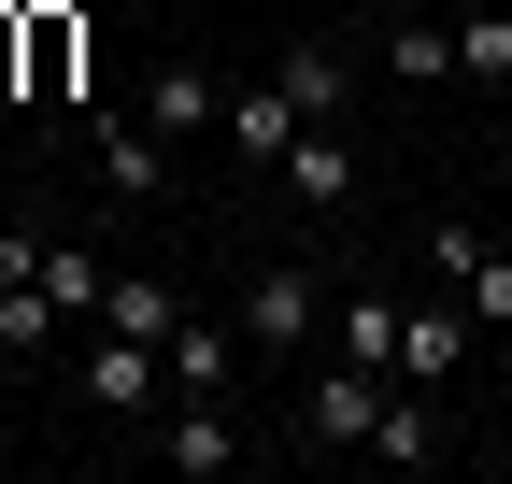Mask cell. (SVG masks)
<instances>
[{"label":"cell","instance_id":"1","mask_svg":"<svg viewBox=\"0 0 512 484\" xmlns=\"http://www.w3.org/2000/svg\"><path fill=\"white\" fill-rule=\"evenodd\" d=\"M427 257L470 285V328H512V257H498V242H484L470 214H441V228H427Z\"/></svg>","mask_w":512,"mask_h":484},{"label":"cell","instance_id":"2","mask_svg":"<svg viewBox=\"0 0 512 484\" xmlns=\"http://www.w3.org/2000/svg\"><path fill=\"white\" fill-rule=\"evenodd\" d=\"M86 86V15L72 0H29V72H15V100H72Z\"/></svg>","mask_w":512,"mask_h":484},{"label":"cell","instance_id":"3","mask_svg":"<svg viewBox=\"0 0 512 484\" xmlns=\"http://www.w3.org/2000/svg\"><path fill=\"white\" fill-rule=\"evenodd\" d=\"M299 428H313V442H370V428H384V371H370V356H342V371H313Z\"/></svg>","mask_w":512,"mask_h":484},{"label":"cell","instance_id":"4","mask_svg":"<svg viewBox=\"0 0 512 484\" xmlns=\"http://www.w3.org/2000/svg\"><path fill=\"white\" fill-rule=\"evenodd\" d=\"M285 186H299V214H342V200H356V143L328 129V114H313V129L285 143Z\"/></svg>","mask_w":512,"mask_h":484},{"label":"cell","instance_id":"5","mask_svg":"<svg viewBox=\"0 0 512 484\" xmlns=\"http://www.w3.org/2000/svg\"><path fill=\"white\" fill-rule=\"evenodd\" d=\"M86 143H100V171H114V200H171V143H157V129H128V114H86Z\"/></svg>","mask_w":512,"mask_h":484},{"label":"cell","instance_id":"6","mask_svg":"<svg viewBox=\"0 0 512 484\" xmlns=\"http://www.w3.org/2000/svg\"><path fill=\"white\" fill-rule=\"evenodd\" d=\"M157 371H171V356H157V342H128V328H100V342H86V399H100V413H143V399H157Z\"/></svg>","mask_w":512,"mask_h":484},{"label":"cell","instance_id":"7","mask_svg":"<svg viewBox=\"0 0 512 484\" xmlns=\"http://www.w3.org/2000/svg\"><path fill=\"white\" fill-rule=\"evenodd\" d=\"M299 129H313V114H299L285 86H242V100H228V143H242V157H271V171H285V143H299Z\"/></svg>","mask_w":512,"mask_h":484},{"label":"cell","instance_id":"8","mask_svg":"<svg viewBox=\"0 0 512 484\" xmlns=\"http://www.w3.org/2000/svg\"><path fill=\"white\" fill-rule=\"evenodd\" d=\"M100 328H128V342H171V328H185V299H171L157 271H114V285H100Z\"/></svg>","mask_w":512,"mask_h":484},{"label":"cell","instance_id":"9","mask_svg":"<svg viewBox=\"0 0 512 484\" xmlns=\"http://www.w3.org/2000/svg\"><path fill=\"white\" fill-rule=\"evenodd\" d=\"M313 328V271H256L242 285V342H299Z\"/></svg>","mask_w":512,"mask_h":484},{"label":"cell","instance_id":"10","mask_svg":"<svg viewBox=\"0 0 512 484\" xmlns=\"http://www.w3.org/2000/svg\"><path fill=\"white\" fill-rule=\"evenodd\" d=\"M456 356H470V314H441V299H427V314H399V385H441Z\"/></svg>","mask_w":512,"mask_h":484},{"label":"cell","instance_id":"11","mask_svg":"<svg viewBox=\"0 0 512 484\" xmlns=\"http://www.w3.org/2000/svg\"><path fill=\"white\" fill-rule=\"evenodd\" d=\"M57 342V299H43V271H0V356H43Z\"/></svg>","mask_w":512,"mask_h":484},{"label":"cell","instance_id":"12","mask_svg":"<svg viewBox=\"0 0 512 484\" xmlns=\"http://www.w3.org/2000/svg\"><path fill=\"white\" fill-rule=\"evenodd\" d=\"M200 114H228L200 72H157V86H143V129H157V143H200Z\"/></svg>","mask_w":512,"mask_h":484},{"label":"cell","instance_id":"13","mask_svg":"<svg viewBox=\"0 0 512 484\" xmlns=\"http://www.w3.org/2000/svg\"><path fill=\"white\" fill-rule=\"evenodd\" d=\"M157 356H171V385H185V399H214V385H228V356H242V328H171Z\"/></svg>","mask_w":512,"mask_h":484},{"label":"cell","instance_id":"14","mask_svg":"<svg viewBox=\"0 0 512 484\" xmlns=\"http://www.w3.org/2000/svg\"><path fill=\"white\" fill-rule=\"evenodd\" d=\"M384 72H399V86H456V29L399 15V43H384Z\"/></svg>","mask_w":512,"mask_h":484},{"label":"cell","instance_id":"15","mask_svg":"<svg viewBox=\"0 0 512 484\" xmlns=\"http://www.w3.org/2000/svg\"><path fill=\"white\" fill-rule=\"evenodd\" d=\"M157 456H171V470H228V456H242V428H228L214 399H185V428H171Z\"/></svg>","mask_w":512,"mask_h":484},{"label":"cell","instance_id":"16","mask_svg":"<svg viewBox=\"0 0 512 484\" xmlns=\"http://www.w3.org/2000/svg\"><path fill=\"white\" fill-rule=\"evenodd\" d=\"M100 285H114V271L86 257V242H43V299H57V314H100Z\"/></svg>","mask_w":512,"mask_h":484},{"label":"cell","instance_id":"17","mask_svg":"<svg viewBox=\"0 0 512 484\" xmlns=\"http://www.w3.org/2000/svg\"><path fill=\"white\" fill-rule=\"evenodd\" d=\"M271 86H285L299 114H342V86H356V72H342V57H328V43H299V57H285V72H271Z\"/></svg>","mask_w":512,"mask_h":484},{"label":"cell","instance_id":"18","mask_svg":"<svg viewBox=\"0 0 512 484\" xmlns=\"http://www.w3.org/2000/svg\"><path fill=\"white\" fill-rule=\"evenodd\" d=\"M342 356H370V371H399V299H342Z\"/></svg>","mask_w":512,"mask_h":484},{"label":"cell","instance_id":"19","mask_svg":"<svg viewBox=\"0 0 512 484\" xmlns=\"http://www.w3.org/2000/svg\"><path fill=\"white\" fill-rule=\"evenodd\" d=\"M427 442H441V428H427V399H384V428H370V456H399V470H427Z\"/></svg>","mask_w":512,"mask_h":484},{"label":"cell","instance_id":"20","mask_svg":"<svg viewBox=\"0 0 512 484\" xmlns=\"http://www.w3.org/2000/svg\"><path fill=\"white\" fill-rule=\"evenodd\" d=\"M456 72H470V86L512 72V15H470V29H456Z\"/></svg>","mask_w":512,"mask_h":484},{"label":"cell","instance_id":"21","mask_svg":"<svg viewBox=\"0 0 512 484\" xmlns=\"http://www.w3.org/2000/svg\"><path fill=\"white\" fill-rule=\"evenodd\" d=\"M15 72H29V0H0V100H15Z\"/></svg>","mask_w":512,"mask_h":484}]
</instances>
